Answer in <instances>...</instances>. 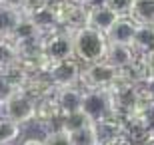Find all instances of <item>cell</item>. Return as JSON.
<instances>
[{
    "mask_svg": "<svg viewBox=\"0 0 154 145\" xmlns=\"http://www.w3.org/2000/svg\"><path fill=\"white\" fill-rule=\"evenodd\" d=\"M82 62L78 58H68V60L56 62L50 70V80L56 88H70V86H80V76H82Z\"/></svg>",
    "mask_w": 154,
    "mask_h": 145,
    "instance_id": "8992f818",
    "label": "cell"
},
{
    "mask_svg": "<svg viewBox=\"0 0 154 145\" xmlns=\"http://www.w3.org/2000/svg\"><path fill=\"white\" fill-rule=\"evenodd\" d=\"M20 91H24V94L28 95V97H32L34 101H38L42 97H46V95L54 94L56 91V86L50 80V76H34V78L26 80V84L22 86Z\"/></svg>",
    "mask_w": 154,
    "mask_h": 145,
    "instance_id": "7c38bea8",
    "label": "cell"
},
{
    "mask_svg": "<svg viewBox=\"0 0 154 145\" xmlns=\"http://www.w3.org/2000/svg\"><path fill=\"white\" fill-rule=\"evenodd\" d=\"M136 30H138V24L130 16H120L116 20V24L112 26V30L108 32V42L132 46L134 38H136Z\"/></svg>",
    "mask_w": 154,
    "mask_h": 145,
    "instance_id": "9c48e42d",
    "label": "cell"
},
{
    "mask_svg": "<svg viewBox=\"0 0 154 145\" xmlns=\"http://www.w3.org/2000/svg\"><path fill=\"white\" fill-rule=\"evenodd\" d=\"M0 115L20 123V125L30 123L32 119H36V101L28 97L24 91H16L6 101L0 103Z\"/></svg>",
    "mask_w": 154,
    "mask_h": 145,
    "instance_id": "3957f363",
    "label": "cell"
},
{
    "mask_svg": "<svg viewBox=\"0 0 154 145\" xmlns=\"http://www.w3.org/2000/svg\"><path fill=\"white\" fill-rule=\"evenodd\" d=\"M44 56L56 64V62L74 58V34L66 30H56L44 38Z\"/></svg>",
    "mask_w": 154,
    "mask_h": 145,
    "instance_id": "5b68a950",
    "label": "cell"
},
{
    "mask_svg": "<svg viewBox=\"0 0 154 145\" xmlns=\"http://www.w3.org/2000/svg\"><path fill=\"white\" fill-rule=\"evenodd\" d=\"M82 112L90 117L94 123L102 121L106 117L114 115V107L110 101L108 89H84V100H82Z\"/></svg>",
    "mask_w": 154,
    "mask_h": 145,
    "instance_id": "277c9868",
    "label": "cell"
},
{
    "mask_svg": "<svg viewBox=\"0 0 154 145\" xmlns=\"http://www.w3.org/2000/svg\"><path fill=\"white\" fill-rule=\"evenodd\" d=\"M22 145H46L44 139H36V137H30V139L22 141Z\"/></svg>",
    "mask_w": 154,
    "mask_h": 145,
    "instance_id": "4316f807",
    "label": "cell"
},
{
    "mask_svg": "<svg viewBox=\"0 0 154 145\" xmlns=\"http://www.w3.org/2000/svg\"><path fill=\"white\" fill-rule=\"evenodd\" d=\"M90 123H94V121L80 109V112H74V113H64L62 119H60V129H64L66 133H74V131L90 125Z\"/></svg>",
    "mask_w": 154,
    "mask_h": 145,
    "instance_id": "2e32d148",
    "label": "cell"
},
{
    "mask_svg": "<svg viewBox=\"0 0 154 145\" xmlns=\"http://www.w3.org/2000/svg\"><path fill=\"white\" fill-rule=\"evenodd\" d=\"M72 2H76V4H88L90 0H72Z\"/></svg>",
    "mask_w": 154,
    "mask_h": 145,
    "instance_id": "83f0119b",
    "label": "cell"
},
{
    "mask_svg": "<svg viewBox=\"0 0 154 145\" xmlns=\"http://www.w3.org/2000/svg\"><path fill=\"white\" fill-rule=\"evenodd\" d=\"M70 141H72V145H98L96 123H90L74 133H70Z\"/></svg>",
    "mask_w": 154,
    "mask_h": 145,
    "instance_id": "ac0fdd59",
    "label": "cell"
},
{
    "mask_svg": "<svg viewBox=\"0 0 154 145\" xmlns=\"http://www.w3.org/2000/svg\"><path fill=\"white\" fill-rule=\"evenodd\" d=\"M140 66V84H154V50L138 56Z\"/></svg>",
    "mask_w": 154,
    "mask_h": 145,
    "instance_id": "ffe728a7",
    "label": "cell"
},
{
    "mask_svg": "<svg viewBox=\"0 0 154 145\" xmlns=\"http://www.w3.org/2000/svg\"><path fill=\"white\" fill-rule=\"evenodd\" d=\"M50 4H52L50 0H26L24 6H22V14L34 18V16H38L40 12H44Z\"/></svg>",
    "mask_w": 154,
    "mask_h": 145,
    "instance_id": "44dd1931",
    "label": "cell"
},
{
    "mask_svg": "<svg viewBox=\"0 0 154 145\" xmlns=\"http://www.w3.org/2000/svg\"><path fill=\"white\" fill-rule=\"evenodd\" d=\"M26 0H0V4L10 6V8H16V10H22V6Z\"/></svg>",
    "mask_w": 154,
    "mask_h": 145,
    "instance_id": "484cf974",
    "label": "cell"
},
{
    "mask_svg": "<svg viewBox=\"0 0 154 145\" xmlns=\"http://www.w3.org/2000/svg\"><path fill=\"white\" fill-rule=\"evenodd\" d=\"M56 100L60 103L62 113H74L82 109V100H84V89L80 86H70V88H56Z\"/></svg>",
    "mask_w": 154,
    "mask_h": 145,
    "instance_id": "8fae6325",
    "label": "cell"
},
{
    "mask_svg": "<svg viewBox=\"0 0 154 145\" xmlns=\"http://www.w3.org/2000/svg\"><path fill=\"white\" fill-rule=\"evenodd\" d=\"M20 135V123L0 115V145H10Z\"/></svg>",
    "mask_w": 154,
    "mask_h": 145,
    "instance_id": "d6986e66",
    "label": "cell"
},
{
    "mask_svg": "<svg viewBox=\"0 0 154 145\" xmlns=\"http://www.w3.org/2000/svg\"><path fill=\"white\" fill-rule=\"evenodd\" d=\"M132 48L136 50L138 56H142V54H146V52L154 50V26H144V24H138L136 38H134Z\"/></svg>",
    "mask_w": 154,
    "mask_h": 145,
    "instance_id": "5bb4252c",
    "label": "cell"
},
{
    "mask_svg": "<svg viewBox=\"0 0 154 145\" xmlns=\"http://www.w3.org/2000/svg\"><path fill=\"white\" fill-rule=\"evenodd\" d=\"M8 38L16 44V48L20 44H24V42H32V40H42L46 38V34L40 30V26L34 22V18L30 16H24L20 18V22L16 24V28L12 30L10 34H8Z\"/></svg>",
    "mask_w": 154,
    "mask_h": 145,
    "instance_id": "ba28073f",
    "label": "cell"
},
{
    "mask_svg": "<svg viewBox=\"0 0 154 145\" xmlns=\"http://www.w3.org/2000/svg\"><path fill=\"white\" fill-rule=\"evenodd\" d=\"M120 76V70L108 64L106 60L84 64L82 76H80V88L82 89H108Z\"/></svg>",
    "mask_w": 154,
    "mask_h": 145,
    "instance_id": "7a4b0ae2",
    "label": "cell"
},
{
    "mask_svg": "<svg viewBox=\"0 0 154 145\" xmlns=\"http://www.w3.org/2000/svg\"><path fill=\"white\" fill-rule=\"evenodd\" d=\"M118 18H120L118 14L110 6H106L104 2L88 6V26L96 28L98 32L106 34V36H108V32L112 30V26L116 24Z\"/></svg>",
    "mask_w": 154,
    "mask_h": 145,
    "instance_id": "52a82bcc",
    "label": "cell"
},
{
    "mask_svg": "<svg viewBox=\"0 0 154 145\" xmlns=\"http://www.w3.org/2000/svg\"><path fill=\"white\" fill-rule=\"evenodd\" d=\"M18 60V48L8 36H0V70L12 66Z\"/></svg>",
    "mask_w": 154,
    "mask_h": 145,
    "instance_id": "e0dca14e",
    "label": "cell"
},
{
    "mask_svg": "<svg viewBox=\"0 0 154 145\" xmlns=\"http://www.w3.org/2000/svg\"><path fill=\"white\" fill-rule=\"evenodd\" d=\"M46 145H72L70 141V133H66L64 129H52L44 137Z\"/></svg>",
    "mask_w": 154,
    "mask_h": 145,
    "instance_id": "603a6c76",
    "label": "cell"
},
{
    "mask_svg": "<svg viewBox=\"0 0 154 145\" xmlns=\"http://www.w3.org/2000/svg\"><path fill=\"white\" fill-rule=\"evenodd\" d=\"M16 91H20V89L14 88V86H12V82L6 78V74L0 70V103H2V101H6L12 94H16Z\"/></svg>",
    "mask_w": 154,
    "mask_h": 145,
    "instance_id": "cb8c5ba5",
    "label": "cell"
},
{
    "mask_svg": "<svg viewBox=\"0 0 154 145\" xmlns=\"http://www.w3.org/2000/svg\"><path fill=\"white\" fill-rule=\"evenodd\" d=\"M102 2L106 6H110L118 16H130V12H132V8H134V2H136V0H102Z\"/></svg>",
    "mask_w": 154,
    "mask_h": 145,
    "instance_id": "7402d4cb",
    "label": "cell"
},
{
    "mask_svg": "<svg viewBox=\"0 0 154 145\" xmlns=\"http://www.w3.org/2000/svg\"><path fill=\"white\" fill-rule=\"evenodd\" d=\"M22 18V10L0 4V36H8Z\"/></svg>",
    "mask_w": 154,
    "mask_h": 145,
    "instance_id": "9a60e30c",
    "label": "cell"
},
{
    "mask_svg": "<svg viewBox=\"0 0 154 145\" xmlns=\"http://www.w3.org/2000/svg\"><path fill=\"white\" fill-rule=\"evenodd\" d=\"M138 60L136 50L128 44H116V42H110L108 44V52H106V62L112 64L114 68L122 70V68L132 66L134 62Z\"/></svg>",
    "mask_w": 154,
    "mask_h": 145,
    "instance_id": "30bf717a",
    "label": "cell"
},
{
    "mask_svg": "<svg viewBox=\"0 0 154 145\" xmlns=\"http://www.w3.org/2000/svg\"><path fill=\"white\" fill-rule=\"evenodd\" d=\"M138 143H140V145H154V127H150L148 131L138 139Z\"/></svg>",
    "mask_w": 154,
    "mask_h": 145,
    "instance_id": "d4e9b609",
    "label": "cell"
},
{
    "mask_svg": "<svg viewBox=\"0 0 154 145\" xmlns=\"http://www.w3.org/2000/svg\"><path fill=\"white\" fill-rule=\"evenodd\" d=\"M130 18L136 24L154 26V0H136L130 12Z\"/></svg>",
    "mask_w": 154,
    "mask_h": 145,
    "instance_id": "4fadbf2b",
    "label": "cell"
},
{
    "mask_svg": "<svg viewBox=\"0 0 154 145\" xmlns=\"http://www.w3.org/2000/svg\"><path fill=\"white\" fill-rule=\"evenodd\" d=\"M108 44V36L98 32L92 26H84L78 32H74V54L82 64H94V62L106 60Z\"/></svg>",
    "mask_w": 154,
    "mask_h": 145,
    "instance_id": "6da1fadb",
    "label": "cell"
}]
</instances>
